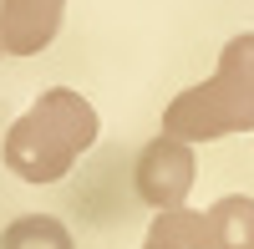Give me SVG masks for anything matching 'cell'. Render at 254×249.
Instances as JSON below:
<instances>
[{
  "label": "cell",
  "instance_id": "cell-1",
  "mask_svg": "<svg viewBox=\"0 0 254 249\" xmlns=\"http://www.w3.org/2000/svg\"><path fill=\"white\" fill-rule=\"evenodd\" d=\"M97 107L71 87L41 92L5 132V168L20 183H56L76 168V158L97 142Z\"/></svg>",
  "mask_w": 254,
  "mask_h": 249
},
{
  "label": "cell",
  "instance_id": "cell-2",
  "mask_svg": "<svg viewBox=\"0 0 254 249\" xmlns=\"http://www.w3.org/2000/svg\"><path fill=\"white\" fill-rule=\"evenodd\" d=\"M254 127V31L224 41L208 81L178 92L163 112V132L178 142H214Z\"/></svg>",
  "mask_w": 254,
  "mask_h": 249
},
{
  "label": "cell",
  "instance_id": "cell-3",
  "mask_svg": "<svg viewBox=\"0 0 254 249\" xmlns=\"http://www.w3.org/2000/svg\"><path fill=\"white\" fill-rule=\"evenodd\" d=\"M193 173H198L193 168V148L168 137V132H158L132 163V188L153 214H168V209H183L188 188H193Z\"/></svg>",
  "mask_w": 254,
  "mask_h": 249
},
{
  "label": "cell",
  "instance_id": "cell-4",
  "mask_svg": "<svg viewBox=\"0 0 254 249\" xmlns=\"http://www.w3.org/2000/svg\"><path fill=\"white\" fill-rule=\"evenodd\" d=\"M66 0H0V46L5 56H41L61 31Z\"/></svg>",
  "mask_w": 254,
  "mask_h": 249
},
{
  "label": "cell",
  "instance_id": "cell-5",
  "mask_svg": "<svg viewBox=\"0 0 254 249\" xmlns=\"http://www.w3.org/2000/svg\"><path fill=\"white\" fill-rule=\"evenodd\" d=\"M198 249H254V198L229 193L198 214Z\"/></svg>",
  "mask_w": 254,
  "mask_h": 249
},
{
  "label": "cell",
  "instance_id": "cell-6",
  "mask_svg": "<svg viewBox=\"0 0 254 249\" xmlns=\"http://www.w3.org/2000/svg\"><path fill=\"white\" fill-rule=\"evenodd\" d=\"M0 249H76L66 224L51 214H20L5 234H0Z\"/></svg>",
  "mask_w": 254,
  "mask_h": 249
},
{
  "label": "cell",
  "instance_id": "cell-7",
  "mask_svg": "<svg viewBox=\"0 0 254 249\" xmlns=\"http://www.w3.org/2000/svg\"><path fill=\"white\" fill-rule=\"evenodd\" d=\"M142 249H198V214H193V209H168V214H153Z\"/></svg>",
  "mask_w": 254,
  "mask_h": 249
},
{
  "label": "cell",
  "instance_id": "cell-8",
  "mask_svg": "<svg viewBox=\"0 0 254 249\" xmlns=\"http://www.w3.org/2000/svg\"><path fill=\"white\" fill-rule=\"evenodd\" d=\"M0 51H5V46H0Z\"/></svg>",
  "mask_w": 254,
  "mask_h": 249
}]
</instances>
